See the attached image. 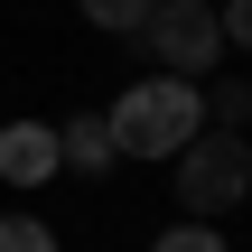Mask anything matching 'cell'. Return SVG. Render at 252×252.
Masks as SVG:
<instances>
[{
  "label": "cell",
  "instance_id": "7a4b0ae2",
  "mask_svg": "<svg viewBox=\"0 0 252 252\" xmlns=\"http://www.w3.org/2000/svg\"><path fill=\"white\" fill-rule=\"evenodd\" d=\"M168 168H178V206H187V215H234L252 196V131H215V122H206Z\"/></svg>",
  "mask_w": 252,
  "mask_h": 252
},
{
  "label": "cell",
  "instance_id": "5b68a950",
  "mask_svg": "<svg viewBox=\"0 0 252 252\" xmlns=\"http://www.w3.org/2000/svg\"><path fill=\"white\" fill-rule=\"evenodd\" d=\"M56 150H65V168H75V178H112V168H122V140H112V122H103V112L56 122Z\"/></svg>",
  "mask_w": 252,
  "mask_h": 252
},
{
  "label": "cell",
  "instance_id": "3957f363",
  "mask_svg": "<svg viewBox=\"0 0 252 252\" xmlns=\"http://www.w3.org/2000/svg\"><path fill=\"white\" fill-rule=\"evenodd\" d=\"M140 47L159 56V75L206 84V75H215V56H224V19H215V0H159V9H150V28H140Z\"/></svg>",
  "mask_w": 252,
  "mask_h": 252
},
{
  "label": "cell",
  "instance_id": "277c9868",
  "mask_svg": "<svg viewBox=\"0 0 252 252\" xmlns=\"http://www.w3.org/2000/svg\"><path fill=\"white\" fill-rule=\"evenodd\" d=\"M47 178H65L56 122H0V187H47Z\"/></svg>",
  "mask_w": 252,
  "mask_h": 252
},
{
  "label": "cell",
  "instance_id": "ba28073f",
  "mask_svg": "<svg viewBox=\"0 0 252 252\" xmlns=\"http://www.w3.org/2000/svg\"><path fill=\"white\" fill-rule=\"evenodd\" d=\"M0 252H56V224H37V215H0Z\"/></svg>",
  "mask_w": 252,
  "mask_h": 252
},
{
  "label": "cell",
  "instance_id": "6da1fadb",
  "mask_svg": "<svg viewBox=\"0 0 252 252\" xmlns=\"http://www.w3.org/2000/svg\"><path fill=\"white\" fill-rule=\"evenodd\" d=\"M103 122H112V140H122V159H159V168H168V159L206 131V94H196L187 75H140Z\"/></svg>",
  "mask_w": 252,
  "mask_h": 252
},
{
  "label": "cell",
  "instance_id": "8992f818",
  "mask_svg": "<svg viewBox=\"0 0 252 252\" xmlns=\"http://www.w3.org/2000/svg\"><path fill=\"white\" fill-rule=\"evenodd\" d=\"M196 94H206V122L215 131H252V75H206Z\"/></svg>",
  "mask_w": 252,
  "mask_h": 252
},
{
  "label": "cell",
  "instance_id": "9c48e42d",
  "mask_svg": "<svg viewBox=\"0 0 252 252\" xmlns=\"http://www.w3.org/2000/svg\"><path fill=\"white\" fill-rule=\"evenodd\" d=\"M150 252H234V243H224V234H215V224L196 215V224H168V234H159Z\"/></svg>",
  "mask_w": 252,
  "mask_h": 252
},
{
  "label": "cell",
  "instance_id": "30bf717a",
  "mask_svg": "<svg viewBox=\"0 0 252 252\" xmlns=\"http://www.w3.org/2000/svg\"><path fill=\"white\" fill-rule=\"evenodd\" d=\"M215 19H224V47L252 56V0H215Z\"/></svg>",
  "mask_w": 252,
  "mask_h": 252
},
{
  "label": "cell",
  "instance_id": "52a82bcc",
  "mask_svg": "<svg viewBox=\"0 0 252 252\" xmlns=\"http://www.w3.org/2000/svg\"><path fill=\"white\" fill-rule=\"evenodd\" d=\"M150 9H159V0H84V19H94L103 37H140V28H150Z\"/></svg>",
  "mask_w": 252,
  "mask_h": 252
}]
</instances>
